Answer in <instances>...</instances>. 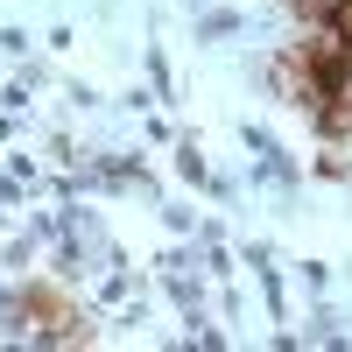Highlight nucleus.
<instances>
[{
	"instance_id": "obj_1",
	"label": "nucleus",
	"mask_w": 352,
	"mask_h": 352,
	"mask_svg": "<svg viewBox=\"0 0 352 352\" xmlns=\"http://www.w3.org/2000/svg\"><path fill=\"white\" fill-rule=\"evenodd\" d=\"M310 21L317 28H331V36L352 43V0H310Z\"/></svg>"
}]
</instances>
